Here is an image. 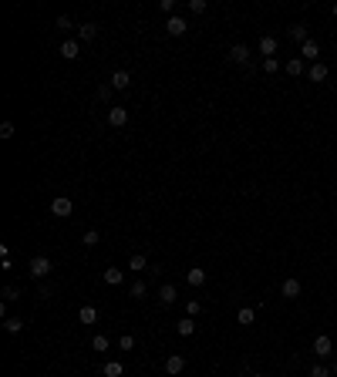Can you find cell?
Here are the masks:
<instances>
[{"instance_id": "1", "label": "cell", "mask_w": 337, "mask_h": 377, "mask_svg": "<svg viewBox=\"0 0 337 377\" xmlns=\"http://www.w3.org/2000/svg\"><path fill=\"white\" fill-rule=\"evenodd\" d=\"M51 269H54V263H51L47 256H34L31 263H27V273H31L34 279H44V276H51Z\"/></svg>"}, {"instance_id": "2", "label": "cell", "mask_w": 337, "mask_h": 377, "mask_svg": "<svg viewBox=\"0 0 337 377\" xmlns=\"http://www.w3.org/2000/svg\"><path fill=\"white\" fill-rule=\"evenodd\" d=\"M74 212V202L67 199V196H57L54 202H51V216H57V219H67Z\"/></svg>"}, {"instance_id": "3", "label": "cell", "mask_w": 337, "mask_h": 377, "mask_svg": "<svg viewBox=\"0 0 337 377\" xmlns=\"http://www.w3.org/2000/svg\"><path fill=\"white\" fill-rule=\"evenodd\" d=\"M165 31H168V34H172V37H182V34L189 31V24L182 21L179 14H172V17H168V21H165Z\"/></svg>"}, {"instance_id": "4", "label": "cell", "mask_w": 337, "mask_h": 377, "mask_svg": "<svg viewBox=\"0 0 337 377\" xmlns=\"http://www.w3.org/2000/svg\"><path fill=\"white\" fill-rule=\"evenodd\" d=\"M314 350H317V357H330V354H334V344H330V337H327V333H317V337H314Z\"/></svg>"}, {"instance_id": "5", "label": "cell", "mask_w": 337, "mask_h": 377, "mask_svg": "<svg viewBox=\"0 0 337 377\" xmlns=\"http://www.w3.org/2000/svg\"><path fill=\"white\" fill-rule=\"evenodd\" d=\"M280 290H283V297H287V300H297V297H300V290H303V287H300V279L287 276V279H283V287H280Z\"/></svg>"}, {"instance_id": "6", "label": "cell", "mask_w": 337, "mask_h": 377, "mask_svg": "<svg viewBox=\"0 0 337 377\" xmlns=\"http://www.w3.org/2000/svg\"><path fill=\"white\" fill-rule=\"evenodd\" d=\"M182 367H186V357L182 354H172V357H165V374H182Z\"/></svg>"}, {"instance_id": "7", "label": "cell", "mask_w": 337, "mask_h": 377, "mask_svg": "<svg viewBox=\"0 0 337 377\" xmlns=\"http://www.w3.org/2000/svg\"><path fill=\"white\" fill-rule=\"evenodd\" d=\"M61 57H64V61H78L81 57V44L78 41H64V44H61Z\"/></svg>"}, {"instance_id": "8", "label": "cell", "mask_w": 337, "mask_h": 377, "mask_svg": "<svg viewBox=\"0 0 337 377\" xmlns=\"http://www.w3.org/2000/svg\"><path fill=\"white\" fill-rule=\"evenodd\" d=\"M108 125H112V128L128 125V108H112V111H108Z\"/></svg>"}, {"instance_id": "9", "label": "cell", "mask_w": 337, "mask_h": 377, "mask_svg": "<svg viewBox=\"0 0 337 377\" xmlns=\"http://www.w3.org/2000/svg\"><path fill=\"white\" fill-rule=\"evenodd\" d=\"M300 57H303V61H314V64H317V57H320V47H317V41H307V44H300Z\"/></svg>"}, {"instance_id": "10", "label": "cell", "mask_w": 337, "mask_h": 377, "mask_svg": "<svg viewBox=\"0 0 337 377\" xmlns=\"http://www.w3.org/2000/svg\"><path fill=\"white\" fill-rule=\"evenodd\" d=\"M260 54H263V57H273V54H277V37L263 34V37H260Z\"/></svg>"}, {"instance_id": "11", "label": "cell", "mask_w": 337, "mask_h": 377, "mask_svg": "<svg viewBox=\"0 0 337 377\" xmlns=\"http://www.w3.org/2000/svg\"><path fill=\"white\" fill-rule=\"evenodd\" d=\"M128 84H132V74H128V71H115L112 74V88L115 91H125Z\"/></svg>"}, {"instance_id": "12", "label": "cell", "mask_w": 337, "mask_h": 377, "mask_svg": "<svg viewBox=\"0 0 337 377\" xmlns=\"http://www.w3.org/2000/svg\"><path fill=\"white\" fill-rule=\"evenodd\" d=\"M176 297H179V290L172 287V283H165V287H158V300H162V303H176Z\"/></svg>"}, {"instance_id": "13", "label": "cell", "mask_w": 337, "mask_h": 377, "mask_svg": "<svg viewBox=\"0 0 337 377\" xmlns=\"http://www.w3.org/2000/svg\"><path fill=\"white\" fill-rule=\"evenodd\" d=\"M105 283H108V287H118V283H125V273L118 266H108L105 269Z\"/></svg>"}, {"instance_id": "14", "label": "cell", "mask_w": 337, "mask_h": 377, "mask_svg": "<svg viewBox=\"0 0 337 377\" xmlns=\"http://www.w3.org/2000/svg\"><path fill=\"white\" fill-rule=\"evenodd\" d=\"M176 333H179V337H192V333H196V320H192V317L179 320L176 323Z\"/></svg>"}, {"instance_id": "15", "label": "cell", "mask_w": 337, "mask_h": 377, "mask_svg": "<svg viewBox=\"0 0 337 377\" xmlns=\"http://www.w3.org/2000/svg\"><path fill=\"white\" fill-rule=\"evenodd\" d=\"M290 37L300 41V44H307V41H310V27H307V24H297V27H290Z\"/></svg>"}, {"instance_id": "16", "label": "cell", "mask_w": 337, "mask_h": 377, "mask_svg": "<svg viewBox=\"0 0 337 377\" xmlns=\"http://www.w3.org/2000/svg\"><path fill=\"white\" fill-rule=\"evenodd\" d=\"M78 37H81V41H95V37H98V24H81V27H78Z\"/></svg>"}, {"instance_id": "17", "label": "cell", "mask_w": 337, "mask_h": 377, "mask_svg": "<svg viewBox=\"0 0 337 377\" xmlns=\"http://www.w3.org/2000/svg\"><path fill=\"white\" fill-rule=\"evenodd\" d=\"M229 57H233L236 64H246V61H249V47L246 44H236L233 51H229Z\"/></svg>"}, {"instance_id": "18", "label": "cell", "mask_w": 337, "mask_h": 377, "mask_svg": "<svg viewBox=\"0 0 337 377\" xmlns=\"http://www.w3.org/2000/svg\"><path fill=\"white\" fill-rule=\"evenodd\" d=\"M186 279H189V287H202V283H206V269L192 266L189 273H186Z\"/></svg>"}, {"instance_id": "19", "label": "cell", "mask_w": 337, "mask_h": 377, "mask_svg": "<svg viewBox=\"0 0 337 377\" xmlns=\"http://www.w3.org/2000/svg\"><path fill=\"white\" fill-rule=\"evenodd\" d=\"M307 78H310V81H327V64H320V61H317V64H310Z\"/></svg>"}, {"instance_id": "20", "label": "cell", "mask_w": 337, "mask_h": 377, "mask_svg": "<svg viewBox=\"0 0 337 377\" xmlns=\"http://www.w3.org/2000/svg\"><path fill=\"white\" fill-rule=\"evenodd\" d=\"M148 266V259L142 253H135V256H128V269H135V273H142V269Z\"/></svg>"}, {"instance_id": "21", "label": "cell", "mask_w": 337, "mask_h": 377, "mask_svg": "<svg viewBox=\"0 0 337 377\" xmlns=\"http://www.w3.org/2000/svg\"><path fill=\"white\" fill-rule=\"evenodd\" d=\"M236 320H239V323H243V327H249V323H253V320H257V310H253V307H243V310H239V313H236Z\"/></svg>"}, {"instance_id": "22", "label": "cell", "mask_w": 337, "mask_h": 377, "mask_svg": "<svg viewBox=\"0 0 337 377\" xmlns=\"http://www.w3.org/2000/svg\"><path fill=\"white\" fill-rule=\"evenodd\" d=\"M101 374H105V377H122L125 370H122V364H118V360H108V364L101 367Z\"/></svg>"}, {"instance_id": "23", "label": "cell", "mask_w": 337, "mask_h": 377, "mask_svg": "<svg viewBox=\"0 0 337 377\" xmlns=\"http://www.w3.org/2000/svg\"><path fill=\"white\" fill-rule=\"evenodd\" d=\"M78 320H81V323H95V320H98V310H95V307H81V310H78Z\"/></svg>"}, {"instance_id": "24", "label": "cell", "mask_w": 337, "mask_h": 377, "mask_svg": "<svg viewBox=\"0 0 337 377\" xmlns=\"http://www.w3.org/2000/svg\"><path fill=\"white\" fill-rule=\"evenodd\" d=\"M4 330H7V333H21L24 330V320H21V317H7V320H4Z\"/></svg>"}, {"instance_id": "25", "label": "cell", "mask_w": 337, "mask_h": 377, "mask_svg": "<svg viewBox=\"0 0 337 377\" xmlns=\"http://www.w3.org/2000/svg\"><path fill=\"white\" fill-rule=\"evenodd\" d=\"M287 74L300 78V74H303V57H293V61H287Z\"/></svg>"}, {"instance_id": "26", "label": "cell", "mask_w": 337, "mask_h": 377, "mask_svg": "<svg viewBox=\"0 0 337 377\" xmlns=\"http://www.w3.org/2000/svg\"><path fill=\"white\" fill-rule=\"evenodd\" d=\"M98 239H101V236H98V229H88V233L81 236V243L88 246V249H91V246H98Z\"/></svg>"}, {"instance_id": "27", "label": "cell", "mask_w": 337, "mask_h": 377, "mask_svg": "<svg viewBox=\"0 0 337 377\" xmlns=\"http://www.w3.org/2000/svg\"><path fill=\"white\" fill-rule=\"evenodd\" d=\"M263 71H267V74H277V71H280V61H277V57H263Z\"/></svg>"}, {"instance_id": "28", "label": "cell", "mask_w": 337, "mask_h": 377, "mask_svg": "<svg viewBox=\"0 0 337 377\" xmlns=\"http://www.w3.org/2000/svg\"><path fill=\"white\" fill-rule=\"evenodd\" d=\"M145 290H148V287H145V283H142V279H135V283H132V290H128V293H132L135 300H142V297H145Z\"/></svg>"}, {"instance_id": "29", "label": "cell", "mask_w": 337, "mask_h": 377, "mask_svg": "<svg viewBox=\"0 0 337 377\" xmlns=\"http://www.w3.org/2000/svg\"><path fill=\"white\" fill-rule=\"evenodd\" d=\"M112 84H98V91H95V95H98V101H112Z\"/></svg>"}, {"instance_id": "30", "label": "cell", "mask_w": 337, "mask_h": 377, "mask_svg": "<svg viewBox=\"0 0 337 377\" xmlns=\"http://www.w3.org/2000/svg\"><path fill=\"white\" fill-rule=\"evenodd\" d=\"M91 347H95V350H108V337H105V333H98V337L91 340Z\"/></svg>"}, {"instance_id": "31", "label": "cell", "mask_w": 337, "mask_h": 377, "mask_svg": "<svg viewBox=\"0 0 337 377\" xmlns=\"http://www.w3.org/2000/svg\"><path fill=\"white\" fill-rule=\"evenodd\" d=\"M186 7H189L192 14H206V0H189Z\"/></svg>"}, {"instance_id": "32", "label": "cell", "mask_w": 337, "mask_h": 377, "mask_svg": "<svg viewBox=\"0 0 337 377\" xmlns=\"http://www.w3.org/2000/svg\"><path fill=\"white\" fill-rule=\"evenodd\" d=\"M118 347H122V350H132V347H135V337H132V333L118 337Z\"/></svg>"}, {"instance_id": "33", "label": "cell", "mask_w": 337, "mask_h": 377, "mask_svg": "<svg viewBox=\"0 0 337 377\" xmlns=\"http://www.w3.org/2000/svg\"><path fill=\"white\" fill-rule=\"evenodd\" d=\"M0 138H4V142H7V138H14V125H11V122L0 125Z\"/></svg>"}, {"instance_id": "34", "label": "cell", "mask_w": 337, "mask_h": 377, "mask_svg": "<svg viewBox=\"0 0 337 377\" xmlns=\"http://www.w3.org/2000/svg\"><path fill=\"white\" fill-rule=\"evenodd\" d=\"M199 310H202V303H199V300H189V303H186V313H189V317H196Z\"/></svg>"}, {"instance_id": "35", "label": "cell", "mask_w": 337, "mask_h": 377, "mask_svg": "<svg viewBox=\"0 0 337 377\" xmlns=\"http://www.w3.org/2000/svg\"><path fill=\"white\" fill-rule=\"evenodd\" d=\"M158 7H162V11H165L168 17H172V11H176V0H162V4H158Z\"/></svg>"}, {"instance_id": "36", "label": "cell", "mask_w": 337, "mask_h": 377, "mask_svg": "<svg viewBox=\"0 0 337 377\" xmlns=\"http://www.w3.org/2000/svg\"><path fill=\"white\" fill-rule=\"evenodd\" d=\"M57 27H61V31H67V27H71V17H67V14H61V17H57Z\"/></svg>"}, {"instance_id": "37", "label": "cell", "mask_w": 337, "mask_h": 377, "mask_svg": "<svg viewBox=\"0 0 337 377\" xmlns=\"http://www.w3.org/2000/svg\"><path fill=\"white\" fill-rule=\"evenodd\" d=\"M17 297H21V293H17V287H7V290H4V300H17Z\"/></svg>"}, {"instance_id": "38", "label": "cell", "mask_w": 337, "mask_h": 377, "mask_svg": "<svg viewBox=\"0 0 337 377\" xmlns=\"http://www.w3.org/2000/svg\"><path fill=\"white\" fill-rule=\"evenodd\" d=\"M310 377H330V370H327V367H314V370H310Z\"/></svg>"}, {"instance_id": "39", "label": "cell", "mask_w": 337, "mask_h": 377, "mask_svg": "<svg viewBox=\"0 0 337 377\" xmlns=\"http://www.w3.org/2000/svg\"><path fill=\"white\" fill-rule=\"evenodd\" d=\"M330 14H334V17H337V4H334V7H330Z\"/></svg>"}, {"instance_id": "40", "label": "cell", "mask_w": 337, "mask_h": 377, "mask_svg": "<svg viewBox=\"0 0 337 377\" xmlns=\"http://www.w3.org/2000/svg\"><path fill=\"white\" fill-rule=\"evenodd\" d=\"M249 377H263V374H249Z\"/></svg>"}, {"instance_id": "41", "label": "cell", "mask_w": 337, "mask_h": 377, "mask_svg": "<svg viewBox=\"0 0 337 377\" xmlns=\"http://www.w3.org/2000/svg\"><path fill=\"white\" fill-rule=\"evenodd\" d=\"M334 374H337V360H334Z\"/></svg>"}, {"instance_id": "42", "label": "cell", "mask_w": 337, "mask_h": 377, "mask_svg": "<svg viewBox=\"0 0 337 377\" xmlns=\"http://www.w3.org/2000/svg\"><path fill=\"white\" fill-rule=\"evenodd\" d=\"M246 377H249V374H246Z\"/></svg>"}]
</instances>
